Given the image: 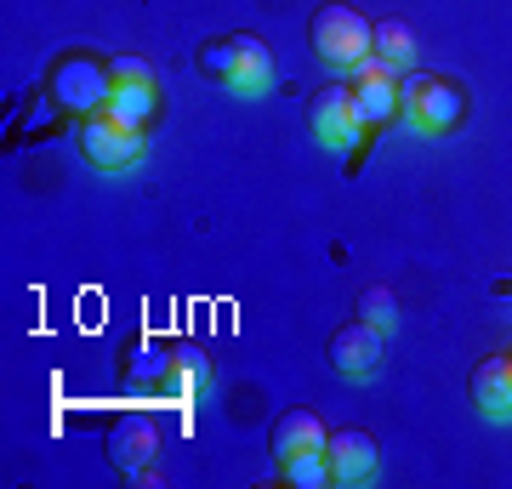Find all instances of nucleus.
<instances>
[{
	"label": "nucleus",
	"instance_id": "1",
	"mask_svg": "<svg viewBox=\"0 0 512 489\" xmlns=\"http://www.w3.org/2000/svg\"><path fill=\"white\" fill-rule=\"evenodd\" d=\"M467 109H473V97H467V86L461 80H450V74H404L399 80V120L404 126L427 131V137H444V131H456L461 120H467Z\"/></svg>",
	"mask_w": 512,
	"mask_h": 489
},
{
	"label": "nucleus",
	"instance_id": "2",
	"mask_svg": "<svg viewBox=\"0 0 512 489\" xmlns=\"http://www.w3.org/2000/svg\"><path fill=\"white\" fill-rule=\"evenodd\" d=\"M114 91V74H109V57L97 52H63L46 74V103L57 114H74V120H86L109 103Z\"/></svg>",
	"mask_w": 512,
	"mask_h": 489
},
{
	"label": "nucleus",
	"instance_id": "3",
	"mask_svg": "<svg viewBox=\"0 0 512 489\" xmlns=\"http://www.w3.org/2000/svg\"><path fill=\"white\" fill-rule=\"evenodd\" d=\"M308 46L330 69H359L376 46H370V18H359L353 6H319L308 18Z\"/></svg>",
	"mask_w": 512,
	"mask_h": 489
},
{
	"label": "nucleus",
	"instance_id": "4",
	"mask_svg": "<svg viewBox=\"0 0 512 489\" xmlns=\"http://www.w3.org/2000/svg\"><path fill=\"white\" fill-rule=\"evenodd\" d=\"M74 143H80V154L97 165V171H120V165H137L148 148V131L126 126V120H114L109 109L86 114L80 126H74Z\"/></svg>",
	"mask_w": 512,
	"mask_h": 489
},
{
	"label": "nucleus",
	"instance_id": "5",
	"mask_svg": "<svg viewBox=\"0 0 512 489\" xmlns=\"http://www.w3.org/2000/svg\"><path fill=\"white\" fill-rule=\"evenodd\" d=\"M353 109H359V126L370 137H382L393 120H399V69H387L382 57H365L359 69H353Z\"/></svg>",
	"mask_w": 512,
	"mask_h": 489
},
{
	"label": "nucleus",
	"instance_id": "6",
	"mask_svg": "<svg viewBox=\"0 0 512 489\" xmlns=\"http://www.w3.org/2000/svg\"><path fill=\"white\" fill-rule=\"evenodd\" d=\"M308 126H313V137H319L325 148H353L359 137H370V131L359 126V109H353V86L348 80H325V86L313 91Z\"/></svg>",
	"mask_w": 512,
	"mask_h": 489
},
{
	"label": "nucleus",
	"instance_id": "7",
	"mask_svg": "<svg viewBox=\"0 0 512 489\" xmlns=\"http://www.w3.org/2000/svg\"><path fill=\"white\" fill-rule=\"evenodd\" d=\"M382 336H387V330L365 325V319H353V325L330 330V347H325L330 370H336V376H348V381H370L376 370H382V353H387Z\"/></svg>",
	"mask_w": 512,
	"mask_h": 489
},
{
	"label": "nucleus",
	"instance_id": "8",
	"mask_svg": "<svg viewBox=\"0 0 512 489\" xmlns=\"http://www.w3.org/2000/svg\"><path fill=\"white\" fill-rule=\"evenodd\" d=\"M325 461H330V484H365L382 467V444L365 427H336L325 438Z\"/></svg>",
	"mask_w": 512,
	"mask_h": 489
},
{
	"label": "nucleus",
	"instance_id": "9",
	"mask_svg": "<svg viewBox=\"0 0 512 489\" xmlns=\"http://www.w3.org/2000/svg\"><path fill=\"white\" fill-rule=\"evenodd\" d=\"M325 421L313 416L308 404H296V410H285V416L274 421V433H268V455H274L279 467L285 461H296V455H313V450H325Z\"/></svg>",
	"mask_w": 512,
	"mask_h": 489
},
{
	"label": "nucleus",
	"instance_id": "10",
	"mask_svg": "<svg viewBox=\"0 0 512 489\" xmlns=\"http://www.w3.org/2000/svg\"><path fill=\"white\" fill-rule=\"evenodd\" d=\"M160 455V427L148 416H120L109 427V461L120 472H137V467H148Z\"/></svg>",
	"mask_w": 512,
	"mask_h": 489
},
{
	"label": "nucleus",
	"instance_id": "11",
	"mask_svg": "<svg viewBox=\"0 0 512 489\" xmlns=\"http://www.w3.org/2000/svg\"><path fill=\"white\" fill-rule=\"evenodd\" d=\"M473 404L484 410L490 421H507L512 416V353H490V359L473 364Z\"/></svg>",
	"mask_w": 512,
	"mask_h": 489
},
{
	"label": "nucleus",
	"instance_id": "12",
	"mask_svg": "<svg viewBox=\"0 0 512 489\" xmlns=\"http://www.w3.org/2000/svg\"><path fill=\"white\" fill-rule=\"evenodd\" d=\"M120 381H126V393H165V376H171V347L165 342H131L126 353H120Z\"/></svg>",
	"mask_w": 512,
	"mask_h": 489
},
{
	"label": "nucleus",
	"instance_id": "13",
	"mask_svg": "<svg viewBox=\"0 0 512 489\" xmlns=\"http://www.w3.org/2000/svg\"><path fill=\"white\" fill-rule=\"evenodd\" d=\"M268 86H274V52H268V40L239 29L234 35V91L239 97H262Z\"/></svg>",
	"mask_w": 512,
	"mask_h": 489
},
{
	"label": "nucleus",
	"instance_id": "14",
	"mask_svg": "<svg viewBox=\"0 0 512 489\" xmlns=\"http://www.w3.org/2000/svg\"><path fill=\"white\" fill-rule=\"evenodd\" d=\"M205 381H211V359H205L194 342H177L171 347V376H165V393L171 399H194Z\"/></svg>",
	"mask_w": 512,
	"mask_h": 489
},
{
	"label": "nucleus",
	"instance_id": "15",
	"mask_svg": "<svg viewBox=\"0 0 512 489\" xmlns=\"http://www.w3.org/2000/svg\"><path fill=\"white\" fill-rule=\"evenodd\" d=\"M370 46H376L370 57H382L387 69H410L416 63V35H410L404 18H376L370 23Z\"/></svg>",
	"mask_w": 512,
	"mask_h": 489
},
{
	"label": "nucleus",
	"instance_id": "16",
	"mask_svg": "<svg viewBox=\"0 0 512 489\" xmlns=\"http://www.w3.org/2000/svg\"><path fill=\"white\" fill-rule=\"evenodd\" d=\"M103 109H109L114 120H126V126L148 131V126H154V114H160V91H154V86H114Z\"/></svg>",
	"mask_w": 512,
	"mask_h": 489
},
{
	"label": "nucleus",
	"instance_id": "17",
	"mask_svg": "<svg viewBox=\"0 0 512 489\" xmlns=\"http://www.w3.org/2000/svg\"><path fill=\"white\" fill-rule=\"evenodd\" d=\"M353 319H365V325H376V330H393L399 325V302H393V290L365 285L359 290V302H353Z\"/></svg>",
	"mask_w": 512,
	"mask_h": 489
},
{
	"label": "nucleus",
	"instance_id": "18",
	"mask_svg": "<svg viewBox=\"0 0 512 489\" xmlns=\"http://www.w3.org/2000/svg\"><path fill=\"white\" fill-rule=\"evenodd\" d=\"M200 74L211 80V86L234 91V35H217L200 46Z\"/></svg>",
	"mask_w": 512,
	"mask_h": 489
},
{
	"label": "nucleus",
	"instance_id": "19",
	"mask_svg": "<svg viewBox=\"0 0 512 489\" xmlns=\"http://www.w3.org/2000/svg\"><path fill=\"white\" fill-rule=\"evenodd\" d=\"M279 478H285L291 489H325V484H330V461H325V450L285 461V467H279Z\"/></svg>",
	"mask_w": 512,
	"mask_h": 489
},
{
	"label": "nucleus",
	"instance_id": "20",
	"mask_svg": "<svg viewBox=\"0 0 512 489\" xmlns=\"http://www.w3.org/2000/svg\"><path fill=\"white\" fill-rule=\"evenodd\" d=\"M109 74H114V86H154V69H148L143 57H131V52L109 57Z\"/></svg>",
	"mask_w": 512,
	"mask_h": 489
}]
</instances>
